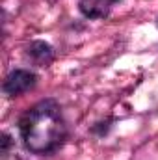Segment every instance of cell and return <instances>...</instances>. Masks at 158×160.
Wrapping results in <instances>:
<instances>
[{
    "mask_svg": "<svg viewBox=\"0 0 158 160\" xmlns=\"http://www.w3.org/2000/svg\"><path fill=\"white\" fill-rule=\"evenodd\" d=\"M9 145H11V138H9L7 134H2V155H4V157L7 155Z\"/></svg>",
    "mask_w": 158,
    "mask_h": 160,
    "instance_id": "5",
    "label": "cell"
},
{
    "mask_svg": "<svg viewBox=\"0 0 158 160\" xmlns=\"http://www.w3.org/2000/svg\"><path fill=\"white\" fill-rule=\"evenodd\" d=\"M37 84V75L28 69H15L11 71L2 84V89L7 97H19L30 89H34Z\"/></svg>",
    "mask_w": 158,
    "mask_h": 160,
    "instance_id": "2",
    "label": "cell"
},
{
    "mask_svg": "<svg viewBox=\"0 0 158 160\" xmlns=\"http://www.w3.org/2000/svg\"><path fill=\"white\" fill-rule=\"evenodd\" d=\"M19 132L24 147L30 153H54L67 136V125L58 101L43 99L28 108L19 119Z\"/></svg>",
    "mask_w": 158,
    "mask_h": 160,
    "instance_id": "1",
    "label": "cell"
},
{
    "mask_svg": "<svg viewBox=\"0 0 158 160\" xmlns=\"http://www.w3.org/2000/svg\"><path fill=\"white\" fill-rule=\"evenodd\" d=\"M26 56L39 67H47L52 60H54V48L47 43V41H32L26 47Z\"/></svg>",
    "mask_w": 158,
    "mask_h": 160,
    "instance_id": "4",
    "label": "cell"
},
{
    "mask_svg": "<svg viewBox=\"0 0 158 160\" xmlns=\"http://www.w3.org/2000/svg\"><path fill=\"white\" fill-rule=\"evenodd\" d=\"M121 0H78V9L86 19H104Z\"/></svg>",
    "mask_w": 158,
    "mask_h": 160,
    "instance_id": "3",
    "label": "cell"
}]
</instances>
